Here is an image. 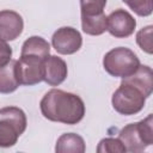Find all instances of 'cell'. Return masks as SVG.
I'll list each match as a JSON object with an SVG mask.
<instances>
[{"label": "cell", "mask_w": 153, "mask_h": 153, "mask_svg": "<svg viewBox=\"0 0 153 153\" xmlns=\"http://www.w3.org/2000/svg\"><path fill=\"white\" fill-rule=\"evenodd\" d=\"M39 108L47 120L65 124H76L85 115L82 99L78 94L59 88L48 91L41 99Z\"/></svg>", "instance_id": "6da1fadb"}, {"label": "cell", "mask_w": 153, "mask_h": 153, "mask_svg": "<svg viewBox=\"0 0 153 153\" xmlns=\"http://www.w3.org/2000/svg\"><path fill=\"white\" fill-rule=\"evenodd\" d=\"M27 124L25 112L17 106L0 109V147H12L25 131Z\"/></svg>", "instance_id": "7a4b0ae2"}, {"label": "cell", "mask_w": 153, "mask_h": 153, "mask_svg": "<svg viewBox=\"0 0 153 153\" xmlns=\"http://www.w3.org/2000/svg\"><path fill=\"white\" fill-rule=\"evenodd\" d=\"M140 66L136 54L124 47L114 48L103 57L104 69L115 78H126L131 75Z\"/></svg>", "instance_id": "3957f363"}, {"label": "cell", "mask_w": 153, "mask_h": 153, "mask_svg": "<svg viewBox=\"0 0 153 153\" xmlns=\"http://www.w3.org/2000/svg\"><path fill=\"white\" fill-rule=\"evenodd\" d=\"M146 103L143 93L130 84L121 82L120 87L114 92L111 104L115 111L121 115L130 116L140 112Z\"/></svg>", "instance_id": "277c9868"}, {"label": "cell", "mask_w": 153, "mask_h": 153, "mask_svg": "<svg viewBox=\"0 0 153 153\" xmlns=\"http://www.w3.org/2000/svg\"><path fill=\"white\" fill-rule=\"evenodd\" d=\"M16 76L19 85L32 86L43 81V60L35 56H22L16 60Z\"/></svg>", "instance_id": "5b68a950"}, {"label": "cell", "mask_w": 153, "mask_h": 153, "mask_svg": "<svg viewBox=\"0 0 153 153\" xmlns=\"http://www.w3.org/2000/svg\"><path fill=\"white\" fill-rule=\"evenodd\" d=\"M51 44L59 54L72 55L81 48L82 37L76 29L72 26H63L54 32Z\"/></svg>", "instance_id": "8992f818"}, {"label": "cell", "mask_w": 153, "mask_h": 153, "mask_svg": "<svg viewBox=\"0 0 153 153\" xmlns=\"http://www.w3.org/2000/svg\"><path fill=\"white\" fill-rule=\"evenodd\" d=\"M136 20L126 10L118 8L111 12L108 17V31L116 38H126L134 33Z\"/></svg>", "instance_id": "52a82bcc"}, {"label": "cell", "mask_w": 153, "mask_h": 153, "mask_svg": "<svg viewBox=\"0 0 153 153\" xmlns=\"http://www.w3.org/2000/svg\"><path fill=\"white\" fill-rule=\"evenodd\" d=\"M67 63L56 55H49L43 60V81L50 86H59L67 78Z\"/></svg>", "instance_id": "ba28073f"}, {"label": "cell", "mask_w": 153, "mask_h": 153, "mask_svg": "<svg viewBox=\"0 0 153 153\" xmlns=\"http://www.w3.org/2000/svg\"><path fill=\"white\" fill-rule=\"evenodd\" d=\"M24 29V22L19 13L11 10L0 11V38L4 41H14L20 36Z\"/></svg>", "instance_id": "9c48e42d"}, {"label": "cell", "mask_w": 153, "mask_h": 153, "mask_svg": "<svg viewBox=\"0 0 153 153\" xmlns=\"http://www.w3.org/2000/svg\"><path fill=\"white\" fill-rule=\"evenodd\" d=\"M122 82H127L140 90L147 98L153 91V72L152 68L146 65H140L139 68L129 76L122 78Z\"/></svg>", "instance_id": "30bf717a"}, {"label": "cell", "mask_w": 153, "mask_h": 153, "mask_svg": "<svg viewBox=\"0 0 153 153\" xmlns=\"http://www.w3.org/2000/svg\"><path fill=\"white\" fill-rule=\"evenodd\" d=\"M118 139L123 143L126 151L131 152V153H139L146 149L148 147L145 141L142 140V136L139 130L137 122L136 123H130L123 127L118 134Z\"/></svg>", "instance_id": "8fae6325"}, {"label": "cell", "mask_w": 153, "mask_h": 153, "mask_svg": "<svg viewBox=\"0 0 153 153\" xmlns=\"http://www.w3.org/2000/svg\"><path fill=\"white\" fill-rule=\"evenodd\" d=\"M50 54V44L39 36L29 37L22 45V56H35L44 60Z\"/></svg>", "instance_id": "7c38bea8"}, {"label": "cell", "mask_w": 153, "mask_h": 153, "mask_svg": "<svg viewBox=\"0 0 153 153\" xmlns=\"http://www.w3.org/2000/svg\"><path fill=\"white\" fill-rule=\"evenodd\" d=\"M86 149L84 139L74 133L62 134L55 146V152L57 153H84Z\"/></svg>", "instance_id": "4fadbf2b"}, {"label": "cell", "mask_w": 153, "mask_h": 153, "mask_svg": "<svg viewBox=\"0 0 153 153\" xmlns=\"http://www.w3.org/2000/svg\"><path fill=\"white\" fill-rule=\"evenodd\" d=\"M81 27L82 31L91 36H99L104 33L108 29V17L104 12L97 14L81 16Z\"/></svg>", "instance_id": "5bb4252c"}, {"label": "cell", "mask_w": 153, "mask_h": 153, "mask_svg": "<svg viewBox=\"0 0 153 153\" xmlns=\"http://www.w3.org/2000/svg\"><path fill=\"white\" fill-rule=\"evenodd\" d=\"M19 86L16 76V60H11L6 66L0 67V93L8 94Z\"/></svg>", "instance_id": "9a60e30c"}, {"label": "cell", "mask_w": 153, "mask_h": 153, "mask_svg": "<svg viewBox=\"0 0 153 153\" xmlns=\"http://www.w3.org/2000/svg\"><path fill=\"white\" fill-rule=\"evenodd\" d=\"M98 153H124L127 152L120 139L105 137L102 139L97 146Z\"/></svg>", "instance_id": "2e32d148"}, {"label": "cell", "mask_w": 153, "mask_h": 153, "mask_svg": "<svg viewBox=\"0 0 153 153\" xmlns=\"http://www.w3.org/2000/svg\"><path fill=\"white\" fill-rule=\"evenodd\" d=\"M140 17H148L153 11V0H122Z\"/></svg>", "instance_id": "e0dca14e"}, {"label": "cell", "mask_w": 153, "mask_h": 153, "mask_svg": "<svg viewBox=\"0 0 153 153\" xmlns=\"http://www.w3.org/2000/svg\"><path fill=\"white\" fill-rule=\"evenodd\" d=\"M152 25H147L137 31L136 33V43L137 45L147 54H152L153 44H152Z\"/></svg>", "instance_id": "ac0fdd59"}, {"label": "cell", "mask_w": 153, "mask_h": 153, "mask_svg": "<svg viewBox=\"0 0 153 153\" xmlns=\"http://www.w3.org/2000/svg\"><path fill=\"white\" fill-rule=\"evenodd\" d=\"M106 0H80V13L81 16L97 14L104 12Z\"/></svg>", "instance_id": "d6986e66"}, {"label": "cell", "mask_w": 153, "mask_h": 153, "mask_svg": "<svg viewBox=\"0 0 153 153\" xmlns=\"http://www.w3.org/2000/svg\"><path fill=\"white\" fill-rule=\"evenodd\" d=\"M140 134L142 136V140L147 146H151L153 143V116L148 115L142 121L137 122Z\"/></svg>", "instance_id": "ffe728a7"}, {"label": "cell", "mask_w": 153, "mask_h": 153, "mask_svg": "<svg viewBox=\"0 0 153 153\" xmlns=\"http://www.w3.org/2000/svg\"><path fill=\"white\" fill-rule=\"evenodd\" d=\"M12 60V49L6 41L0 38V67L6 66Z\"/></svg>", "instance_id": "44dd1931"}]
</instances>
